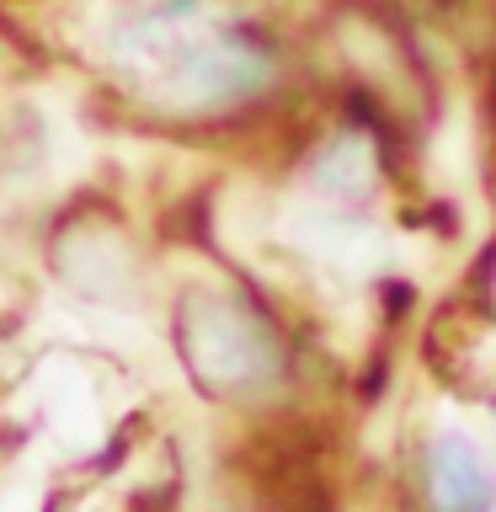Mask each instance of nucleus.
Returning a JSON list of instances; mask_svg holds the SVG:
<instances>
[{
  "instance_id": "f257e3e1",
  "label": "nucleus",
  "mask_w": 496,
  "mask_h": 512,
  "mask_svg": "<svg viewBox=\"0 0 496 512\" xmlns=\"http://www.w3.org/2000/svg\"><path fill=\"white\" fill-rule=\"evenodd\" d=\"M118 54L144 80L192 102H224L267 75L262 48L240 32L208 22L198 0H144L123 16Z\"/></svg>"
},
{
  "instance_id": "f03ea898",
  "label": "nucleus",
  "mask_w": 496,
  "mask_h": 512,
  "mask_svg": "<svg viewBox=\"0 0 496 512\" xmlns=\"http://www.w3.org/2000/svg\"><path fill=\"white\" fill-rule=\"evenodd\" d=\"M427 507L432 512H491L496 480L464 438H438L422 459Z\"/></svg>"
}]
</instances>
